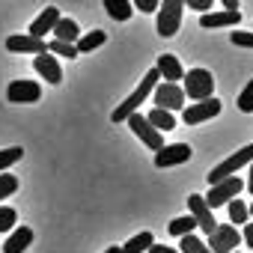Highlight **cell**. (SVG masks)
Returning <instances> with one entry per match:
<instances>
[{"label": "cell", "mask_w": 253, "mask_h": 253, "mask_svg": "<svg viewBox=\"0 0 253 253\" xmlns=\"http://www.w3.org/2000/svg\"><path fill=\"white\" fill-rule=\"evenodd\" d=\"M152 244H155L152 232H140V235H134L131 241H125V244H122V253H143V250H149Z\"/></svg>", "instance_id": "603a6c76"}, {"label": "cell", "mask_w": 253, "mask_h": 253, "mask_svg": "<svg viewBox=\"0 0 253 253\" xmlns=\"http://www.w3.org/2000/svg\"><path fill=\"white\" fill-rule=\"evenodd\" d=\"M182 6H185V0H161L158 3V36L170 39L179 33L182 27Z\"/></svg>", "instance_id": "7a4b0ae2"}, {"label": "cell", "mask_w": 253, "mask_h": 253, "mask_svg": "<svg viewBox=\"0 0 253 253\" xmlns=\"http://www.w3.org/2000/svg\"><path fill=\"white\" fill-rule=\"evenodd\" d=\"M6 98L12 101V104H33V101H39L42 98V86L36 84V81H12L9 86H6Z\"/></svg>", "instance_id": "9c48e42d"}, {"label": "cell", "mask_w": 253, "mask_h": 253, "mask_svg": "<svg viewBox=\"0 0 253 253\" xmlns=\"http://www.w3.org/2000/svg\"><path fill=\"white\" fill-rule=\"evenodd\" d=\"M238 110H241V113H253V81L241 89V95H238Z\"/></svg>", "instance_id": "f546056e"}, {"label": "cell", "mask_w": 253, "mask_h": 253, "mask_svg": "<svg viewBox=\"0 0 253 253\" xmlns=\"http://www.w3.org/2000/svg\"><path fill=\"white\" fill-rule=\"evenodd\" d=\"M15 191H18V179H15V176H9V173H6V176H0V200L12 197Z\"/></svg>", "instance_id": "4dcf8cb0"}, {"label": "cell", "mask_w": 253, "mask_h": 253, "mask_svg": "<svg viewBox=\"0 0 253 253\" xmlns=\"http://www.w3.org/2000/svg\"><path fill=\"white\" fill-rule=\"evenodd\" d=\"M238 244H241V232L229 223H217L209 232V250L211 253H232Z\"/></svg>", "instance_id": "5b68a950"}, {"label": "cell", "mask_w": 253, "mask_h": 253, "mask_svg": "<svg viewBox=\"0 0 253 253\" xmlns=\"http://www.w3.org/2000/svg\"><path fill=\"white\" fill-rule=\"evenodd\" d=\"M241 21L238 9H223V12H203L200 15V27H235Z\"/></svg>", "instance_id": "9a60e30c"}, {"label": "cell", "mask_w": 253, "mask_h": 253, "mask_svg": "<svg viewBox=\"0 0 253 253\" xmlns=\"http://www.w3.org/2000/svg\"><path fill=\"white\" fill-rule=\"evenodd\" d=\"M211 89H214V78L211 72L206 69H191L188 78H185V98H194V101H203V98H211Z\"/></svg>", "instance_id": "277c9868"}, {"label": "cell", "mask_w": 253, "mask_h": 253, "mask_svg": "<svg viewBox=\"0 0 253 253\" xmlns=\"http://www.w3.org/2000/svg\"><path fill=\"white\" fill-rule=\"evenodd\" d=\"M223 9H238V0H220Z\"/></svg>", "instance_id": "8d00e7d4"}, {"label": "cell", "mask_w": 253, "mask_h": 253, "mask_svg": "<svg viewBox=\"0 0 253 253\" xmlns=\"http://www.w3.org/2000/svg\"><path fill=\"white\" fill-rule=\"evenodd\" d=\"M226 209H229V220H232V223H247L250 211H247V206H244L241 200H229Z\"/></svg>", "instance_id": "4316f807"}, {"label": "cell", "mask_w": 253, "mask_h": 253, "mask_svg": "<svg viewBox=\"0 0 253 253\" xmlns=\"http://www.w3.org/2000/svg\"><path fill=\"white\" fill-rule=\"evenodd\" d=\"M232 253H235V250H232Z\"/></svg>", "instance_id": "60d3db41"}, {"label": "cell", "mask_w": 253, "mask_h": 253, "mask_svg": "<svg viewBox=\"0 0 253 253\" xmlns=\"http://www.w3.org/2000/svg\"><path fill=\"white\" fill-rule=\"evenodd\" d=\"M191 155H194V149H191L188 143H173V146H161V149L155 152V167L167 170V167H176V164H185V161H191Z\"/></svg>", "instance_id": "8fae6325"}, {"label": "cell", "mask_w": 253, "mask_h": 253, "mask_svg": "<svg viewBox=\"0 0 253 253\" xmlns=\"http://www.w3.org/2000/svg\"><path fill=\"white\" fill-rule=\"evenodd\" d=\"M149 125H152V128H158V131H173L176 128V119H173V113L170 110H164V107H155L149 116Z\"/></svg>", "instance_id": "7402d4cb"}, {"label": "cell", "mask_w": 253, "mask_h": 253, "mask_svg": "<svg viewBox=\"0 0 253 253\" xmlns=\"http://www.w3.org/2000/svg\"><path fill=\"white\" fill-rule=\"evenodd\" d=\"M15 220H18L15 209L0 206V232H12V229H15Z\"/></svg>", "instance_id": "f1b7e54d"}, {"label": "cell", "mask_w": 253, "mask_h": 253, "mask_svg": "<svg viewBox=\"0 0 253 253\" xmlns=\"http://www.w3.org/2000/svg\"><path fill=\"white\" fill-rule=\"evenodd\" d=\"M45 51H48V54H57V57H69V60L78 57V48H75L72 42H60V39H54L51 45H45Z\"/></svg>", "instance_id": "d4e9b609"}, {"label": "cell", "mask_w": 253, "mask_h": 253, "mask_svg": "<svg viewBox=\"0 0 253 253\" xmlns=\"http://www.w3.org/2000/svg\"><path fill=\"white\" fill-rule=\"evenodd\" d=\"M158 3H161V0H134V9H140V12H158Z\"/></svg>", "instance_id": "d6a6232c"}, {"label": "cell", "mask_w": 253, "mask_h": 253, "mask_svg": "<svg viewBox=\"0 0 253 253\" xmlns=\"http://www.w3.org/2000/svg\"><path fill=\"white\" fill-rule=\"evenodd\" d=\"M229 39H232V45H238V48H253V33H229Z\"/></svg>", "instance_id": "1f68e13d"}, {"label": "cell", "mask_w": 253, "mask_h": 253, "mask_svg": "<svg viewBox=\"0 0 253 253\" xmlns=\"http://www.w3.org/2000/svg\"><path fill=\"white\" fill-rule=\"evenodd\" d=\"M104 253H122V247H110V250H104Z\"/></svg>", "instance_id": "f35d334b"}, {"label": "cell", "mask_w": 253, "mask_h": 253, "mask_svg": "<svg viewBox=\"0 0 253 253\" xmlns=\"http://www.w3.org/2000/svg\"><path fill=\"white\" fill-rule=\"evenodd\" d=\"M60 21V9L57 6H48V9H42V15L30 24V36H39V39H45V33H51L54 30V24Z\"/></svg>", "instance_id": "e0dca14e"}, {"label": "cell", "mask_w": 253, "mask_h": 253, "mask_svg": "<svg viewBox=\"0 0 253 253\" xmlns=\"http://www.w3.org/2000/svg\"><path fill=\"white\" fill-rule=\"evenodd\" d=\"M155 72H158L167 84H176V81H182V78H185V69H182L179 57H173V54H161V57H158V63H155Z\"/></svg>", "instance_id": "2e32d148"}, {"label": "cell", "mask_w": 253, "mask_h": 253, "mask_svg": "<svg viewBox=\"0 0 253 253\" xmlns=\"http://www.w3.org/2000/svg\"><path fill=\"white\" fill-rule=\"evenodd\" d=\"M30 241H33V229H30V226H18V229H12V235L6 238L3 253H24V250L30 247Z\"/></svg>", "instance_id": "ac0fdd59"}, {"label": "cell", "mask_w": 253, "mask_h": 253, "mask_svg": "<svg viewBox=\"0 0 253 253\" xmlns=\"http://www.w3.org/2000/svg\"><path fill=\"white\" fill-rule=\"evenodd\" d=\"M185 3H188L191 9H200V12H206V9H211V3H214V0H185Z\"/></svg>", "instance_id": "836d02e7"}, {"label": "cell", "mask_w": 253, "mask_h": 253, "mask_svg": "<svg viewBox=\"0 0 253 253\" xmlns=\"http://www.w3.org/2000/svg\"><path fill=\"white\" fill-rule=\"evenodd\" d=\"M158 81H161V75H158L155 69H149V72L143 75L140 86H137V89H134V92H131L128 98H125V101H122V104H119V107H116V110L110 113V119H113L116 125H119V122H125V119H128V116H131V113H134V110H137V107L143 104V98H146V95H149V92L155 89V84H158Z\"/></svg>", "instance_id": "6da1fadb"}, {"label": "cell", "mask_w": 253, "mask_h": 253, "mask_svg": "<svg viewBox=\"0 0 253 253\" xmlns=\"http://www.w3.org/2000/svg\"><path fill=\"white\" fill-rule=\"evenodd\" d=\"M21 155H24V149H21V146L0 149V170H6V167H12L15 161H21Z\"/></svg>", "instance_id": "83f0119b"}, {"label": "cell", "mask_w": 253, "mask_h": 253, "mask_svg": "<svg viewBox=\"0 0 253 253\" xmlns=\"http://www.w3.org/2000/svg\"><path fill=\"white\" fill-rule=\"evenodd\" d=\"M241 238L247 241V247H253V223H244V235Z\"/></svg>", "instance_id": "e575fe53"}, {"label": "cell", "mask_w": 253, "mask_h": 253, "mask_svg": "<svg viewBox=\"0 0 253 253\" xmlns=\"http://www.w3.org/2000/svg\"><path fill=\"white\" fill-rule=\"evenodd\" d=\"M194 226H197V220H194L191 214H185V217H176V220H170V226H167V229H170L173 235H179V238H182V235L194 232Z\"/></svg>", "instance_id": "484cf974"}, {"label": "cell", "mask_w": 253, "mask_h": 253, "mask_svg": "<svg viewBox=\"0 0 253 253\" xmlns=\"http://www.w3.org/2000/svg\"><path fill=\"white\" fill-rule=\"evenodd\" d=\"M104 42H107V33H104V30H92V33L81 36V39L75 42V48H78V54H89V51L101 48Z\"/></svg>", "instance_id": "44dd1931"}, {"label": "cell", "mask_w": 253, "mask_h": 253, "mask_svg": "<svg viewBox=\"0 0 253 253\" xmlns=\"http://www.w3.org/2000/svg\"><path fill=\"white\" fill-rule=\"evenodd\" d=\"M179 247H182V253H211V250H209V244H206L203 238H197L194 232L182 235V244H179Z\"/></svg>", "instance_id": "cb8c5ba5"}, {"label": "cell", "mask_w": 253, "mask_h": 253, "mask_svg": "<svg viewBox=\"0 0 253 253\" xmlns=\"http://www.w3.org/2000/svg\"><path fill=\"white\" fill-rule=\"evenodd\" d=\"M6 51H15V54H42V51H45V39L30 36V33L9 36V39H6Z\"/></svg>", "instance_id": "4fadbf2b"}, {"label": "cell", "mask_w": 253, "mask_h": 253, "mask_svg": "<svg viewBox=\"0 0 253 253\" xmlns=\"http://www.w3.org/2000/svg\"><path fill=\"white\" fill-rule=\"evenodd\" d=\"M209 188H211V191H209V197H203V200H206L209 209H217V206H226L229 200H235L238 191L244 188V182H241L238 176H229V179H223V182H217V185H209Z\"/></svg>", "instance_id": "8992f818"}, {"label": "cell", "mask_w": 253, "mask_h": 253, "mask_svg": "<svg viewBox=\"0 0 253 253\" xmlns=\"http://www.w3.org/2000/svg\"><path fill=\"white\" fill-rule=\"evenodd\" d=\"M250 161H253V143H250V146H241L235 155H229L223 164H217V167H214L206 179H209V185H217V182H223V179L235 176V173H238L244 164H250Z\"/></svg>", "instance_id": "3957f363"}, {"label": "cell", "mask_w": 253, "mask_h": 253, "mask_svg": "<svg viewBox=\"0 0 253 253\" xmlns=\"http://www.w3.org/2000/svg\"><path fill=\"white\" fill-rule=\"evenodd\" d=\"M247 211H250V214H253V206H250V209H247Z\"/></svg>", "instance_id": "ab89813d"}, {"label": "cell", "mask_w": 253, "mask_h": 253, "mask_svg": "<svg viewBox=\"0 0 253 253\" xmlns=\"http://www.w3.org/2000/svg\"><path fill=\"white\" fill-rule=\"evenodd\" d=\"M51 33H54V39H60V42H72V45L81 39L78 24H75L72 18H63V15H60V21L54 24V30H51Z\"/></svg>", "instance_id": "d6986e66"}, {"label": "cell", "mask_w": 253, "mask_h": 253, "mask_svg": "<svg viewBox=\"0 0 253 253\" xmlns=\"http://www.w3.org/2000/svg\"><path fill=\"white\" fill-rule=\"evenodd\" d=\"M125 122H128V128H131V131H134V134H137V137H140L146 146H149V149H155V152H158V149L164 146V137H161V131H158V128H152V125H149V119H146V116H140L137 110H134L128 119H125Z\"/></svg>", "instance_id": "52a82bcc"}, {"label": "cell", "mask_w": 253, "mask_h": 253, "mask_svg": "<svg viewBox=\"0 0 253 253\" xmlns=\"http://www.w3.org/2000/svg\"><path fill=\"white\" fill-rule=\"evenodd\" d=\"M188 209H191V217L197 220V226L209 235L214 226H217V220H214V214H211V209L206 206V200L200 197V194H191L188 197Z\"/></svg>", "instance_id": "7c38bea8"}, {"label": "cell", "mask_w": 253, "mask_h": 253, "mask_svg": "<svg viewBox=\"0 0 253 253\" xmlns=\"http://www.w3.org/2000/svg\"><path fill=\"white\" fill-rule=\"evenodd\" d=\"M155 104L158 107H164V110H182L185 107V92H182V86L179 84H167V81H161V84H155Z\"/></svg>", "instance_id": "ba28073f"}, {"label": "cell", "mask_w": 253, "mask_h": 253, "mask_svg": "<svg viewBox=\"0 0 253 253\" xmlns=\"http://www.w3.org/2000/svg\"><path fill=\"white\" fill-rule=\"evenodd\" d=\"M104 9L113 21H128L134 15V6H131V0H104Z\"/></svg>", "instance_id": "ffe728a7"}, {"label": "cell", "mask_w": 253, "mask_h": 253, "mask_svg": "<svg viewBox=\"0 0 253 253\" xmlns=\"http://www.w3.org/2000/svg\"><path fill=\"white\" fill-rule=\"evenodd\" d=\"M33 66H36V72L48 81V84H60L63 81V69H60V63H57V57H51L48 51H42V54H36V60H33Z\"/></svg>", "instance_id": "5bb4252c"}, {"label": "cell", "mask_w": 253, "mask_h": 253, "mask_svg": "<svg viewBox=\"0 0 253 253\" xmlns=\"http://www.w3.org/2000/svg\"><path fill=\"white\" fill-rule=\"evenodd\" d=\"M247 191L253 194V161H250V179H247Z\"/></svg>", "instance_id": "74e56055"}, {"label": "cell", "mask_w": 253, "mask_h": 253, "mask_svg": "<svg viewBox=\"0 0 253 253\" xmlns=\"http://www.w3.org/2000/svg\"><path fill=\"white\" fill-rule=\"evenodd\" d=\"M217 113H220V101L211 95V98H203L197 104H188L185 113H182V119H185V125H200V122H209Z\"/></svg>", "instance_id": "30bf717a"}, {"label": "cell", "mask_w": 253, "mask_h": 253, "mask_svg": "<svg viewBox=\"0 0 253 253\" xmlns=\"http://www.w3.org/2000/svg\"><path fill=\"white\" fill-rule=\"evenodd\" d=\"M149 253H176L173 247H167V244H152L149 247Z\"/></svg>", "instance_id": "d590c367"}]
</instances>
